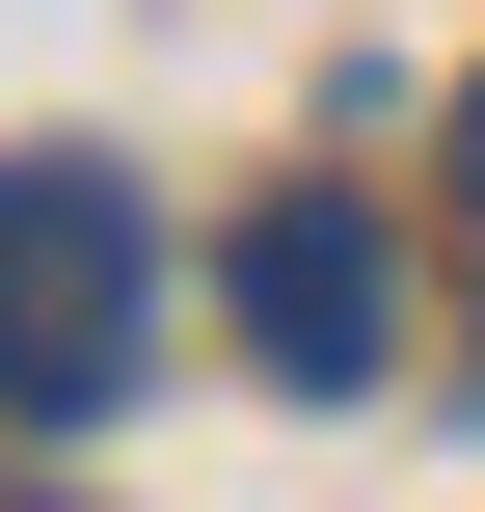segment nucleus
Masks as SVG:
<instances>
[{
    "mask_svg": "<svg viewBox=\"0 0 485 512\" xmlns=\"http://www.w3.org/2000/svg\"><path fill=\"white\" fill-rule=\"evenodd\" d=\"M135 324H162V216L108 162H0V405L27 432L135 405Z\"/></svg>",
    "mask_w": 485,
    "mask_h": 512,
    "instance_id": "nucleus-1",
    "label": "nucleus"
},
{
    "mask_svg": "<svg viewBox=\"0 0 485 512\" xmlns=\"http://www.w3.org/2000/svg\"><path fill=\"white\" fill-rule=\"evenodd\" d=\"M216 297H243V351H270L297 405H351V378L405 351V270H378V216H351V189H270V216L216 243Z\"/></svg>",
    "mask_w": 485,
    "mask_h": 512,
    "instance_id": "nucleus-2",
    "label": "nucleus"
},
{
    "mask_svg": "<svg viewBox=\"0 0 485 512\" xmlns=\"http://www.w3.org/2000/svg\"><path fill=\"white\" fill-rule=\"evenodd\" d=\"M459 216H485V81H459Z\"/></svg>",
    "mask_w": 485,
    "mask_h": 512,
    "instance_id": "nucleus-3",
    "label": "nucleus"
}]
</instances>
